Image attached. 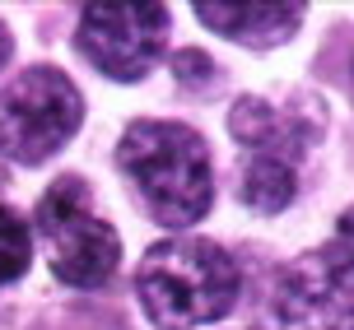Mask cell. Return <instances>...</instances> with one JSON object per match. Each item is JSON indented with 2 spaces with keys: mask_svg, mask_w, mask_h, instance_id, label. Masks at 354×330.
Masks as SVG:
<instances>
[{
  "mask_svg": "<svg viewBox=\"0 0 354 330\" xmlns=\"http://www.w3.org/2000/svg\"><path fill=\"white\" fill-rule=\"evenodd\" d=\"M149 321L163 330H196L233 312L238 302V265L219 242L205 237H168L145 251L136 270Z\"/></svg>",
  "mask_w": 354,
  "mask_h": 330,
  "instance_id": "2",
  "label": "cell"
},
{
  "mask_svg": "<svg viewBox=\"0 0 354 330\" xmlns=\"http://www.w3.org/2000/svg\"><path fill=\"white\" fill-rule=\"evenodd\" d=\"M5 61H10V33H5V23H0V70H5Z\"/></svg>",
  "mask_w": 354,
  "mask_h": 330,
  "instance_id": "12",
  "label": "cell"
},
{
  "mask_svg": "<svg viewBox=\"0 0 354 330\" xmlns=\"http://www.w3.org/2000/svg\"><path fill=\"white\" fill-rule=\"evenodd\" d=\"M80 122H84V98L56 66L24 70L0 93V149L24 168L52 158L80 130Z\"/></svg>",
  "mask_w": 354,
  "mask_h": 330,
  "instance_id": "3",
  "label": "cell"
},
{
  "mask_svg": "<svg viewBox=\"0 0 354 330\" xmlns=\"http://www.w3.org/2000/svg\"><path fill=\"white\" fill-rule=\"evenodd\" d=\"M229 126L233 135L248 144L252 158H280L289 168H299L303 149L322 130V103L317 98H294L289 112H275L261 98H243V103H233Z\"/></svg>",
  "mask_w": 354,
  "mask_h": 330,
  "instance_id": "7",
  "label": "cell"
},
{
  "mask_svg": "<svg viewBox=\"0 0 354 330\" xmlns=\"http://www.w3.org/2000/svg\"><path fill=\"white\" fill-rule=\"evenodd\" d=\"M37 228L47 233L56 279L71 289H103L122 261V242L103 219H93L88 186L80 177H56L47 186V195L37 200Z\"/></svg>",
  "mask_w": 354,
  "mask_h": 330,
  "instance_id": "4",
  "label": "cell"
},
{
  "mask_svg": "<svg viewBox=\"0 0 354 330\" xmlns=\"http://www.w3.org/2000/svg\"><path fill=\"white\" fill-rule=\"evenodd\" d=\"M192 10H196V19H201L205 28L233 37V42H243V47H280L284 37H294L299 23H303L299 0H284V5H266V0H252V5L196 0Z\"/></svg>",
  "mask_w": 354,
  "mask_h": 330,
  "instance_id": "8",
  "label": "cell"
},
{
  "mask_svg": "<svg viewBox=\"0 0 354 330\" xmlns=\"http://www.w3.org/2000/svg\"><path fill=\"white\" fill-rule=\"evenodd\" d=\"M28 261H33V233L15 209L0 205V289L15 284L28 270Z\"/></svg>",
  "mask_w": 354,
  "mask_h": 330,
  "instance_id": "10",
  "label": "cell"
},
{
  "mask_svg": "<svg viewBox=\"0 0 354 330\" xmlns=\"http://www.w3.org/2000/svg\"><path fill=\"white\" fill-rule=\"evenodd\" d=\"M299 191V168H289L280 158H248L243 168V200L261 214H280Z\"/></svg>",
  "mask_w": 354,
  "mask_h": 330,
  "instance_id": "9",
  "label": "cell"
},
{
  "mask_svg": "<svg viewBox=\"0 0 354 330\" xmlns=\"http://www.w3.org/2000/svg\"><path fill=\"white\" fill-rule=\"evenodd\" d=\"M322 261L331 265L345 284L354 289V209H345L340 214V224H336V237L322 246Z\"/></svg>",
  "mask_w": 354,
  "mask_h": 330,
  "instance_id": "11",
  "label": "cell"
},
{
  "mask_svg": "<svg viewBox=\"0 0 354 330\" xmlns=\"http://www.w3.org/2000/svg\"><path fill=\"white\" fill-rule=\"evenodd\" d=\"M168 10L163 5H84L80 10V47L107 79L136 84L163 52Z\"/></svg>",
  "mask_w": 354,
  "mask_h": 330,
  "instance_id": "5",
  "label": "cell"
},
{
  "mask_svg": "<svg viewBox=\"0 0 354 330\" xmlns=\"http://www.w3.org/2000/svg\"><path fill=\"white\" fill-rule=\"evenodd\" d=\"M117 163L163 228H192L214 195L210 149L192 126L136 122L117 144Z\"/></svg>",
  "mask_w": 354,
  "mask_h": 330,
  "instance_id": "1",
  "label": "cell"
},
{
  "mask_svg": "<svg viewBox=\"0 0 354 330\" xmlns=\"http://www.w3.org/2000/svg\"><path fill=\"white\" fill-rule=\"evenodd\" d=\"M275 312L284 330H354V289L317 251L284 270Z\"/></svg>",
  "mask_w": 354,
  "mask_h": 330,
  "instance_id": "6",
  "label": "cell"
}]
</instances>
